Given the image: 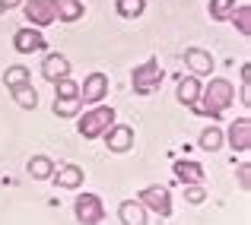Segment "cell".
Masks as SVG:
<instances>
[{"instance_id":"ffe728a7","label":"cell","mask_w":251,"mask_h":225,"mask_svg":"<svg viewBox=\"0 0 251 225\" xmlns=\"http://www.w3.org/2000/svg\"><path fill=\"white\" fill-rule=\"evenodd\" d=\"M229 19H232V22L239 25V32H242L245 38L251 35V6H248V3H242V6H232Z\"/></svg>"},{"instance_id":"30bf717a","label":"cell","mask_w":251,"mask_h":225,"mask_svg":"<svg viewBox=\"0 0 251 225\" xmlns=\"http://www.w3.org/2000/svg\"><path fill=\"white\" fill-rule=\"evenodd\" d=\"M45 35L35 29V25H29V29H19L16 35H13V48L19 51V54H32V51H42L45 48Z\"/></svg>"},{"instance_id":"6da1fadb","label":"cell","mask_w":251,"mask_h":225,"mask_svg":"<svg viewBox=\"0 0 251 225\" xmlns=\"http://www.w3.org/2000/svg\"><path fill=\"white\" fill-rule=\"evenodd\" d=\"M201 98L203 102H197L194 111H201V114H207V117H216L235 102V86L229 83V79H210L207 89H201Z\"/></svg>"},{"instance_id":"8fae6325","label":"cell","mask_w":251,"mask_h":225,"mask_svg":"<svg viewBox=\"0 0 251 225\" xmlns=\"http://www.w3.org/2000/svg\"><path fill=\"white\" fill-rule=\"evenodd\" d=\"M201 89H203V86H201V79H197L194 73L181 76V79H178V89H175V98L184 105V108H194V105L201 102Z\"/></svg>"},{"instance_id":"603a6c76","label":"cell","mask_w":251,"mask_h":225,"mask_svg":"<svg viewBox=\"0 0 251 225\" xmlns=\"http://www.w3.org/2000/svg\"><path fill=\"white\" fill-rule=\"evenodd\" d=\"M83 108L80 98H54V114L57 117H76Z\"/></svg>"},{"instance_id":"2e32d148","label":"cell","mask_w":251,"mask_h":225,"mask_svg":"<svg viewBox=\"0 0 251 225\" xmlns=\"http://www.w3.org/2000/svg\"><path fill=\"white\" fill-rule=\"evenodd\" d=\"M118 219L124 225H147V209H143L140 200H124L118 206Z\"/></svg>"},{"instance_id":"8992f818","label":"cell","mask_w":251,"mask_h":225,"mask_svg":"<svg viewBox=\"0 0 251 225\" xmlns=\"http://www.w3.org/2000/svg\"><path fill=\"white\" fill-rule=\"evenodd\" d=\"M25 3V19H29L35 29H45L57 19V3L54 0H23Z\"/></svg>"},{"instance_id":"52a82bcc","label":"cell","mask_w":251,"mask_h":225,"mask_svg":"<svg viewBox=\"0 0 251 225\" xmlns=\"http://www.w3.org/2000/svg\"><path fill=\"white\" fill-rule=\"evenodd\" d=\"M105 95H108V76L105 73H89L86 83L80 86V102L83 105H99Z\"/></svg>"},{"instance_id":"d4e9b609","label":"cell","mask_w":251,"mask_h":225,"mask_svg":"<svg viewBox=\"0 0 251 225\" xmlns=\"http://www.w3.org/2000/svg\"><path fill=\"white\" fill-rule=\"evenodd\" d=\"M54 98H80V86L74 83V79L70 76H64V79H57L54 83Z\"/></svg>"},{"instance_id":"7402d4cb","label":"cell","mask_w":251,"mask_h":225,"mask_svg":"<svg viewBox=\"0 0 251 225\" xmlns=\"http://www.w3.org/2000/svg\"><path fill=\"white\" fill-rule=\"evenodd\" d=\"M118 16H124V19H137V16H143V10H147V0H118Z\"/></svg>"},{"instance_id":"7c38bea8","label":"cell","mask_w":251,"mask_h":225,"mask_svg":"<svg viewBox=\"0 0 251 225\" xmlns=\"http://www.w3.org/2000/svg\"><path fill=\"white\" fill-rule=\"evenodd\" d=\"M184 67H191L194 76H207L213 70V54L203 48H188L184 51Z\"/></svg>"},{"instance_id":"7a4b0ae2","label":"cell","mask_w":251,"mask_h":225,"mask_svg":"<svg viewBox=\"0 0 251 225\" xmlns=\"http://www.w3.org/2000/svg\"><path fill=\"white\" fill-rule=\"evenodd\" d=\"M115 124V108H105V105H92L89 111L80 117V124H76V130H80L83 140H99V136L105 134V130Z\"/></svg>"},{"instance_id":"cb8c5ba5","label":"cell","mask_w":251,"mask_h":225,"mask_svg":"<svg viewBox=\"0 0 251 225\" xmlns=\"http://www.w3.org/2000/svg\"><path fill=\"white\" fill-rule=\"evenodd\" d=\"M201 146L207 149V152H216V149L223 146V130L220 127H207L201 134Z\"/></svg>"},{"instance_id":"83f0119b","label":"cell","mask_w":251,"mask_h":225,"mask_svg":"<svg viewBox=\"0 0 251 225\" xmlns=\"http://www.w3.org/2000/svg\"><path fill=\"white\" fill-rule=\"evenodd\" d=\"M239 181H242V190H248V187H251V165H248V162H242V165H239Z\"/></svg>"},{"instance_id":"44dd1931","label":"cell","mask_w":251,"mask_h":225,"mask_svg":"<svg viewBox=\"0 0 251 225\" xmlns=\"http://www.w3.org/2000/svg\"><path fill=\"white\" fill-rule=\"evenodd\" d=\"M3 83H6V89H13V86H23V83H32V73H29V67H19V64L6 67V73H3Z\"/></svg>"},{"instance_id":"484cf974","label":"cell","mask_w":251,"mask_h":225,"mask_svg":"<svg viewBox=\"0 0 251 225\" xmlns=\"http://www.w3.org/2000/svg\"><path fill=\"white\" fill-rule=\"evenodd\" d=\"M232 6H235V0H210V19H216V22L229 19Z\"/></svg>"},{"instance_id":"5bb4252c","label":"cell","mask_w":251,"mask_h":225,"mask_svg":"<svg viewBox=\"0 0 251 225\" xmlns=\"http://www.w3.org/2000/svg\"><path fill=\"white\" fill-rule=\"evenodd\" d=\"M83 168L80 165H64V168H57L54 175H51V181L57 184V187H64V190H76L83 184Z\"/></svg>"},{"instance_id":"e0dca14e","label":"cell","mask_w":251,"mask_h":225,"mask_svg":"<svg viewBox=\"0 0 251 225\" xmlns=\"http://www.w3.org/2000/svg\"><path fill=\"white\" fill-rule=\"evenodd\" d=\"M13 102L19 105V108H25V111H32L38 105V92H35V86L32 83H23V86H13Z\"/></svg>"},{"instance_id":"ac0fdd59","label":"cell","mask_w":251,"mask_h":225,"mask_svg":"<svg viewBox=\"0 0 251 225\" xmlns=\"http://www.w3.org/2000/svg\"><path fill=\"white\" fill-rule=\"evenodd\" d=\"M25 168H29V175L35 178V181H48V178L54 175V162H51L48 156H32Z\"/></svg>"},{"instance_id":"3957f363","label":"cell","mask_w":251,"mask_h":225,"mask_svg":"<svg viewBox=\"0 0 251 225\" xmlns=\"http://www.w3.org/2000/svg\"><path fill=\"white\" fill-rule=\"evenodd\" d=\"M159 83H162V67L156 57H150L147 64L134 67V73H130V86H134L137 95H153L159 89Z\"/></svg>"},{"instance_id":"f1b7e54d","label":"cell","mask_w":251,"mask_h":225,"mask_svg":"<svg viewBox=\"0 0 251 225\" xmlns=\"http://www.w3.org/2000/svg\"><path fill=\"white\" fill-rule=\"evenodd\" d=\"M242 105H251V86L242 83Z\"/></svg>"},{"instance_id":"d6986e66","label":"cell","mask_w":251,"mask_h":225,"mask_svg":"<svg viewBox=\"0 0 251 225\" xmlns=\"http://www.w3.org/2000/svg\"><path fill=\"white\" fill-rule=\"evenodd\" d=\"M54 3H57V19H61V22H76V19H83L80 0H54Z\"/></svg>"},{"instance_id":"9c48e42d","label":"cell","mask_w":251,"mask_h":225,"mask_svg":"<svg viewBox=\"0 0 251 225\" xmlns=\"http://www.w3.org/2000/svg\"><path fill=\"white\" fill-rule=\"evenodd\" d=\"M226 140L235 152H248L251 149V117H235L229 134H226Z\"/></svg>"},{"instance_id":"5b68a950","label":"cell","mask_w":251,"mask_h":225,"mask_svg":"<svg viewBox=\"0 0 251 225\" xmlns=\"http://www.w3.org/2000/svg\"><path fill=\"white\" fill-rule=\"evenodd\" d=\"M74 213H76V219H80V225H99L105 219V206H102V200H99L96 194H80L76 197Z\"/></svg>"},{"instance_id":"4316f807","label":"cell","mask_w":251,"mask_h":225,"mask_svg":"<svg viewBox=\"0 0 251 225\" xmlns=\"http://www.w3.org/2000/svg\"><path fill=\"white\" fill-rule=\"evenodd\" d=\"M184 200L194 203V206H201V203L207 200V190H203V184H184Z\"/></svg>"},{"instance_id":"4fadbf2b","label":"cell","mask_w":251,"mask_h":225,"mask_svg":"<svg viewBox=\"0 0 251 225\" xmlns=\"http://www.w3.org/2000/svg\"><path fill=\"white\" fill-rule=\"evenodd\" d=\"M42 76L48 79V83H57V79L70 76V61L64 54H48L42 64Z\"/></svg>"},{"instance_id":"f546056e","label":"cell","mask_w":251,"mask_h":225,"mask_svg":"<svg viewBox=\"0 0 251 225\" xmlns=\"http://www.w3.org/2000/svg\"><path fill=\"white\" fill-rule=\"evenodd\" d=\"M19 3H23V0H0V13H3V10H13V6H19Z\"/></svg>"},{"instance_id":"ba28073f","label":"cell","mask_w":251,"mask_h":225,"mask_svg":"<svg viewBox=\"0 0 251 225\" xmlns=\"http://www.w3.org/2000/svg\"><path fill=\"white\" fill-rule=\"evenodd\" d=\"M102 136H105V146L111 152H130L134 149V127H127V124H111Z\"/></svg>"},{"instance_id":"277c9868","label":"cell","mask_w":251,"mask_h":225,"mask_svg":"<svg viewBox=\"0 0 251 225\" xmlns=\"http://www.w3.org/2000/svg\"><path fill=\"white\" fill-rule=\"evenodd\" d=\"M140 203H143V209L156 213L159 219H169V216H172V194H169L166 187H159V184L143 187L140 190Z\"/></svg>"},{"instance_id":"9a60e30c","label":"cell","mask_w":251,"mask_h":225,"mask_svg":"<svg viewBox=\"0 0 251 225\" xmlns=\"http://www.w3.org/2000/svg\"><path fill=\"white\" fill-rule=\"evenodd\" d=\"M175 178L181 184H203V165L201 162H191V158H181V162H175Z\"/></svg>"}]
</instances>
